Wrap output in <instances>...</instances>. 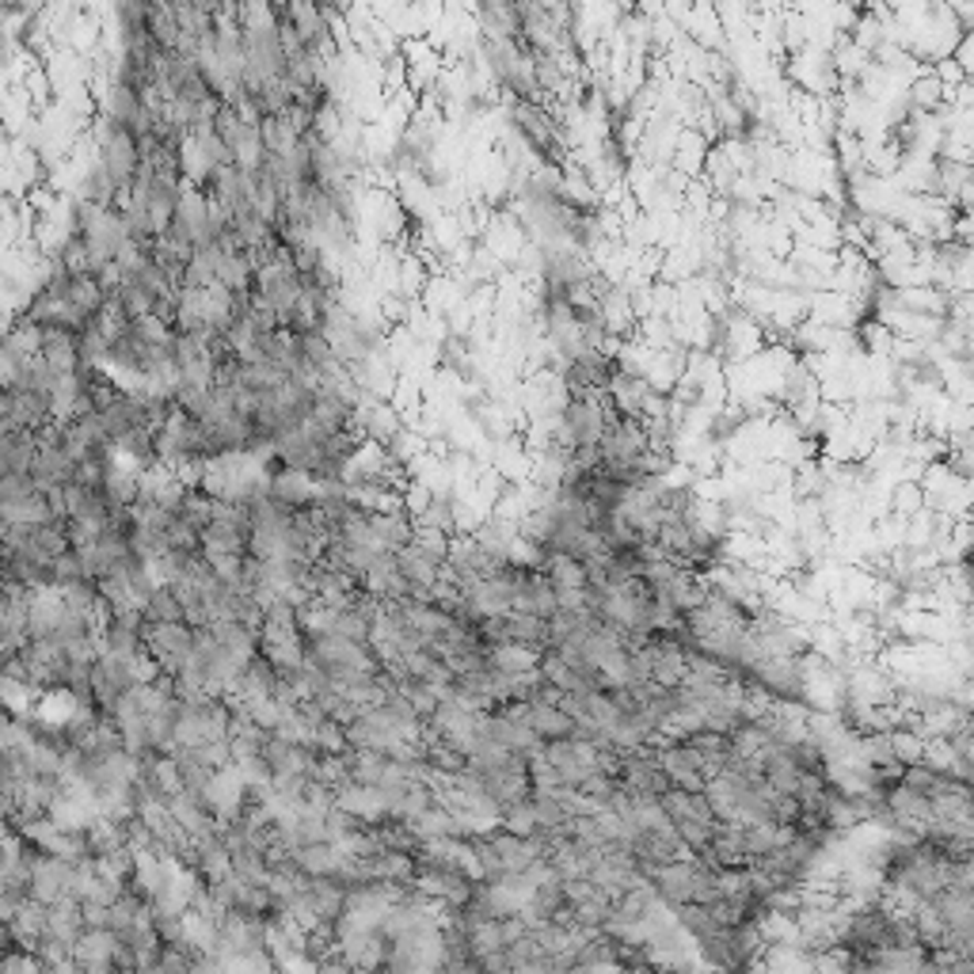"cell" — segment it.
<instances>
[{"label": "cell", "mask_w": 974, "mask_h": 974, "mask_svg": "<svg viewBox=\"0 0 974 974\" xmlns=\"http://www.w3.org/2000/svg\"><path fill=\"white\" fill-rule=\"evenodd\" d=\"M39 453H42L39 434H31V430L4 434V442H0V464H4V476H31Z\"/></svg>", "instance_id": "cell-2"}, {"label": "cell", "mask_w": 974, "mask_h": 974, "mask_svg": "<svg viewBox=\"0 0 974 974\" xmlns=\"http://www.w3.org/2000/svg\"><path fill=\"white\" fill-rule=\"evenodd\" d=\"M511 118H514V126L522 130V137H525V145H530V149H537L545 160H556L559 157L556 123L548 118V111L541 107V103L519 100V103H514V111H511Z\"/></svg>", "instance_id": "cell-1"}]
</instances>
